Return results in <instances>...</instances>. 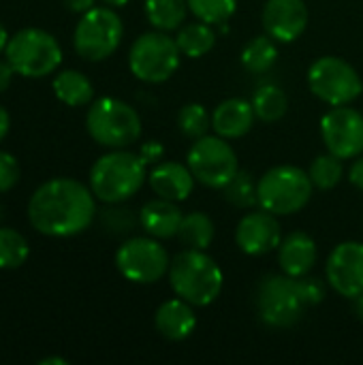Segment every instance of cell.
<instances>
[{
    "mask_svg": "<svg viewBox=\"0 0 363 365\" xmlns=\"http://www.w3.org/2000/svg\"><path fill=\"white\" fill-rule=\"evenodd\" d=\"M329 287L349 299L363 295V244L342 242L338 244L325 265Z\"/></svg>",
    "mask_w": 363,
    "mask_h": 365,
    "instance_id": "cell-14",
    "label": "cell"
},
{
    "mask_svg": "<svg viewBox=\"0 0 363 365\" xmlns=\"http://www.w3.org/2000/svg\"><path fill=\"white\" fill-rule=\"evenodd\" d=\"M6 62L21 77L41 79L51 75L62 62V47L53 34L41 28H24L9 38Z\"/></svg>",
    "mask_w": 363,
    "mask_h": 365,
    "instance_id": "cell-6",
    "label": "cell"
},
{
    "mask_svg": "<svg viewBox=\"0 0 363 365\" xmlns=\"http://www.w3.org/2000/svg\"><path fill=\"white\" fill-rule=\"evenodd\" d=\"M92 188L73 178H53L41 184L28 201V220L47 237H73L83 233L94 216Z\"/></svg>",
    "mask_w": 363,
    "mask_h": 365,
    "instance_id": "cell-1",
    "label": "cell"
},
{
    "mask_svg": "<svg viewBox=\"0 0 363 365\" xmlns=\"http://www.w3.org/2000/svg\"><path fill=\"white\" fill-rule=\"evenodd\" d=\"M53 94L60 103L68 105V107H83L94 98V86L92 81L79 73V71H60L53 77Z\"/></svg>",
    "mask_w": 363,
    "mask_h": 365,
    "instance_id": "cell-22",
    "label": "cell"
},
{
    "mask_svg": "<svg viewBox=\"0 0 363 365\" xmlns=\"http://www.w3.org/2000/svg\"><path fill=\"white\" fill-rule=\"evenodd\" d=\"M148 180V165L141 154L122 150H111L103 154L90 169V188L94 197L103 203H122L139 192Z\"/></svg>",
    "mask_w": 363,
    "mask_h": 365,
    "instance_id": "cell-2",
    "label": "cell"
},
{
    "mask_svg": "<svg viewBox=\"0 0 363 365\" xmlns=\"http://www.w3.org/2000/svg\"><path fill=\"white\" fill-rule=\"evenodd\" d=\"M9 128H11V115H9V111L0 105V141L6 137Z\"/></svg>",
    "mask_w": 363,
    "mask_h": 365,
    "instance_id": "cell-38",
    "label": "cell"
},
{
    "mask_svg": "<svg viewBox=\"0 0 363 365\" xmlns=\"http://www.w3.org/2000/svg\"><path fill=\"white\" fill-rule=\"evenodd\" d=\"M255 109L252 103L242 98H227L223 101L212 113V128L216 135L225 139H240L244 137L255 124Z\"/></svg>",
    "mask_w": 363,
    "mask_h": 365,
    "instance_id": "cell-21",
    "label": "cell"
},
{
    "mask_svg": "<svg viewBox=\"0 0 363 365\" xmlns=\"http://www.w3.org/2000/svg\"><path fill=\"white\" fill-rule=\"evenodd\" d=\"M105 4H109V6H124V4H128L131 0H103Z\"/></svg>",
    "mask_w": 363,
    "mask_h": 365,
    "instance_id": "cell-42",
    "label": "cell"
},
{
    "mask_svg": "<svg viewBox=\"0 0 363 365\" xmlns=\"http://www.w3.org/2000/svg\"><path fill=\"white\" fill-rule=\"evenodd\" d=\"M308 6L304 0H267L263 6V28L276 43H293L308 28Z\"/></svg>",
    "mask_w": 363,
    "mask_h": 365,
    "instance_id": "cell-16",
    "label": "cell"
},
{
    "mask_svg": "<svg viewBox=\"0 0 363 365\" xmlns=\"http://www.w3.org/2000/svg\"><path fill=\"white\" fill-rule=\"evenodd\" d=\"M30 257L26 237L9 227H0V269H17Z\"/></svg>",
    "mask_w": 363,
    "mask_h": 365,
    "instance_id": "cell-28",
    "label": "cell"
},
{
    "mask_svg": "<svg viewBox=\"0 0 363 365\" xmlns=\"http://www.w3.org/2000/svg\"><path fill=\"white\" fill-rule=\"evenodd\" d=\"M308 86L317 98L332 107L351 105L363 92L359 73L338 56H323L308 68Z\"/></svg>",
    "mask_w": 363,
    "mask_h": 365,
    "instance_id": "cell-10",
    "label": "cell"
},
{
    "mask_svg": "<svg viewBox=\"0 0 363 365\" xmlns=\"http://www.w3.org/2000/svg\"><path fill=\"white\" fill-rule=\"evenodd\" d=\"M62 2L73 13H86L94 6V0H62Z\"/></svg>",
    "mask_w": 363,
    "mask_h": 365,
    "instance_id": "cell-37",
    "label": "cell"
},
{
    "mask_svg": "<svg viewBox=\"0 0 363 365\" xmlns=\"http://www.w3.org/2000/svg\"><path fill=\"white\" fill-rule=\"evenodd\" d=\"M312 184L321 190H332L334 186L340 184L342 175H344V165H342V158H338L336 154L327 152V154H321L312 160L310 165V171H308Z\"/></svg>",
    "mask_w": 363,
    "mask_h": 365,
    "instance_id": "cell-29",
    "label": "cell"
},
{
    "mask_svg": "<svg viewBox=\"0 0 363 365\" xmlns=\"http://www.w3.org/2000/svg\"><path fill=\"white\" fill-rule=\"evenodd\" d=\"M312 180L308 171L293 165H278L265 171L257 182L259 205L274 216L302 212L312 197Z\"/></svg>",
    "mask_w": 363,
    "mask_h": 365,
    "instance_id": "cell-5",
    "label": "cell"
},
{
    "mask_svg": "<svg viewBox=\"0 0 363 365\" xmlns=\"http://www.w3.org/2000/svg\"><path fill=\"white\" fill-rule=\"evenodd\" d=\"M214 222L203 212H190L182 218L178 240L190 250H205L214 242Z\"/></svg>",
    "mask_w": 363,
    "mask_h": 365,
    "instance_id": "cell-24",
    "label": "cell"
},
{
    "mask_svg": "<svg viewBox=\"0 0 363 365\" xmlns=\"http://www.w3.org/2000/svg\"><path fill=\"white\" fill-rule=\"evenodd\" d=\"M349 180L355 188L363 190V156H357V160L349 169Z\"/></svg>",
    "mask_w": 363,
    "mask_h": 365,
    "instance_id": "cell-35",
    "label": "cell"
},
{
    "mask_svg": "<svg viewBox=\"0 0 363 365\" xmlns=\"http://www.w3.org/2000/svg\"><path fill=\"white\" fill-rule=\"evenodd\" d=\"M280 222L276 216L261 207V212H250L242 216L235 229V244L242 252L250 257H263L280 246Z\"/></svg>",
    "mask_w": 363,
    "mask_h": 365,
    "instance_id": "cell-15",
    "label": "cell"
},
{
    "mask_svg": "<svg viewBox=\"0 0 363 365\" xmlns=\"http://www.w3.org/2000/svg\"><path fill=\"white\" fill-rule=\"evenodd\" d=\"M186 165L195 180L208 188H225L240 171L235 150L220 135H203L195 139L186 154Z\"/></svg>",
    "mask_w": 363,
    "mask_h": 365,
    "instance_id": "cell-11",
    "label": "cell"
},
{
    "mask_svg": "<svg viewBox=\"0 0 363 365\" xmlns=\"http://www.w3.org/2000/svg\"><path fill=\"white\" fill-rule=\"evenodd\" d=\"M13 75H17V73L13 71V66H11L9 62H0V94L11 86Z\"/></svg>",
    "mask_w": 363,
    "mask_h": 365,
    "instance_id": "cell-36",
    "label": "cell"
},
{
    "mask_svg": "<svg viewBox=\"0 0 363 365\" xmlns=\"http://www.w3.org/2000/svg\"><path fill=\"white\" fill-rule=\"evenodd\" d=\"M148 182H150L152 190L156 192V197L180 203L190 197L197 180H195L193 171L188 169V165L163 160V163H156L154 169L148 173Z\"/></svg>",
    "mask_w": 363,
    "mask_h": 365,
    "instance_id": "cell-17",
    "label": "cell"
},
{
    "mask_svg": "<svg viewBox=\"0 0 363 365\" xmlns=\"http://www.w3.org/2000/svg\"><path fill=\"white\" fill-rule=\"evenodd\" d=\"M223 192H225V199L235 207H252L259 203L257 182H255L252 173H248V171H237L233 175V180L223 188Z\"/></svg>",
    "mask_w": 363,
    "mask_h": 365,
    "instance_id": "cell-30",
    "label": "cell"
},
{
    "mask_svg": "<svg viewBox=\"0 0 363 365\" xmlns=\"http://www.w3.org/2000/svg\"><path fill=\"white\" fill-rule=\"evenodd\" d=\"M68 361L66 359H62V357H45V359H41L39 365H66Z\"/></svg>",
    "mask_w": 363,
    "mask_h": 365,
    "instance_id": "cell-39",
    "label": "cell"
},
{
    "mask_svg": "<svg viewBox=\"0 0 363 365\" xmlns=\"http://www.w3.org/2000/svg\"><path fill=\"white\" fill-rule=\"evenodd\" d=\"M278 60V47L272 36H255L242 49V64L248 73H267Z\"/></svg>",
    "mask_w": 363,
    "mask_h": 365,
    "instance_id": "cell-26",
    "label": "cell"
},
{
    "mask_svg": "<svg viewBox=\"0 0 363 365\" xmlns=\"http://www.w3.org/2000/svg\"><path fill=\"white\" fill-rule=\"evenodd\" d=\"M178 126L184 137L199 139L208 135V128H212V118L201 103H188L178 113Z\"/></svg>",
    "mask_w": 363,
    "mask_h": 365,
    "instance_id": "cell-32",
    "label": "cell"
},
{
    "mask_svg": "<svg viewBox=\"0 0 363 365\" xmlns=\"http://www.w3.org/2000/svg\"><path fill=\"white\" fill-rule=\"evenodd\" d=\"M308 302L302 291L300 278L291 276H265L257 289V310L265 325L274 329H287L302 321Z\"/></svg>",
    "mask_w": 363,
    "mask_h": 365,
    "instance_id": "cell-7",
    "label": "cell"
},
{
    "mask_svg": "<svg viewBox=\"0 0 363 365\" xmlns=\"http://www.w3.org/2000/svg\"><path fill=\"white\" fill-rule=\"evenodd\" d=\"M317 259H319V250H317L315 240L308 233H302V231L289 233L278 246L280 269L291 278L308 276Z\"/></svg>",
    "mask_w": 363,
    "mask_h": 365,
    "instance_id": "cell-18",
    "label": "cell"
},
{
    "mask_svg": "<svg viewBox=\"0 0 363 365\" xmlns=\"http://www.w3.org/2000/svg\"><path fill=\"white\" fill-rule=\"evenodd\" d=\"M321 137L327 152L336 154L342 160L362 156L363 115L349 105L334 107L321 120Z\"/></svg>",
    "mask_w": 363,
    "mask_h": 365,
    "instance_id": "cell-13",
    "label": "cell"
},
{
    "mask_svg": "<svg viewBox=\"0 0 363 365\" xmlns=\"http://www.w3.org/2000/svg\"><path fill=\"white\" fill-rule=\"evenodd\" d=\"M175 43H178L182 56L201 58L208 51H212V47L216 45V32L212 30L210 24L197 19L193 24H184V26L178 28Z\"/></svg>",
    "mask_w": 363,
    "mask_h": 365,
    "instance_id": "cell-23",
    "label": "cell"
},
{
    "mask_svg": "<svg viewBox=\"0 0 363 365\" xmlns=\"http://www.w3.org/2000/svg\"><path fill=\"white\" fill-rule=\"evenodd\" d=\"M19 165L13 154L0 150V192L11 190L19 182Z\"/></svg>",
    "mask_w": 363,
    "mask_h": 365,
    "instance_id": "cell-33",
    "label": "cell"
},
{
    "mask_svg": "<svg viewBox=\"0 0 363 365\" xmlns=\"http://www.w3.org/2000/svg\"><path fill=\"white\" fill-rule=\"evenodd\" d=\"M171 257L152 235L131 237L116 252L118 272L133 284H154L169 274Z\"/></svg>",
    "mask_w": 363,
    "mask_h": 365,
    "instance_id": "cell-12",
    "label": "cell"
},
{
    "mask_svg": "<svg viewBox=\"0 0 363 365\" xmlns=\"http://www.w3.org/2000/svg\"><path fill=\"white\" fill-rule=\"evenodd\" d=\"M237 9V0H188V11L210 26L225 24Z\"/></svg>",
    "mask_w": 363,
    "mask_h": 365,
    "instance_id": "cell-31",
    "label": "cell"
},
{
    "mask_svg": "<svg viewBox=\"0 0 363 365\" xmlns=\"http://www.w3.org/2000/svg\"><path fill=\"white\" fill-rule=\"evenodd\" d=\"M122 36L124 26L120 15L109 6H92L81 13L73 32V45L83 60L101 62L120 47Z\"/></svg>",
    "mask_w": 363,
    "mask_h": 365,
    "instance_id": "cell-9",
    "label": "cell"
},
{
    "mask_svg": "<svg viewBox=\"0 0 363 365\" xmlns=\"http://www.w3.org/2000/svg\"><path fill=\"white\" fill-rule=\"evenodd\" d=\"M252 109H255V115L261 122H276V120H280L287 113L289 98H287L282 88H278L274 83H267V86H261L255 92Z\"/></svg>",
    "mask_w": 363,
    "mask_h": 365,
    "instance_id": "cell-27",
    "label": "cell"
},
{
    "mask_svg": "<svg viewBox=\"0 0 363 365\" xmlns=\"http://www.w3.org/2000/svg\"><path fill=\"white\" fill-rule=\"evenodd\" d=\"M169 284L173 293L188 304L203 308L218 299L223 293L225 276L218 263L205 250H190L175 255L169 265Z\"/></svg>",
    "mask_w": 363,
    "mask_h": 365,
    "instance_id": "cell-3",
    "label": "cell"
},
{
    "mask_svg": "<svg viewBox=\"0 0 363 365\" xmlns=\"http://www.w3.org/2000/svg\"><path fill=\"white\" fill-rule=\"evenodd\" d=\"M86 128L98 145L109 150H122L139 141L141 118L137 109L128 103L103 96L90 105L86 115Z\"/></svg>",
    "mask_w": 363,
    "mask_h": 365,
    "instance_id": "cell-4",
    "label": "cell"
},
{
    "mask_svg": "<svg viewBox=\"0 0 363 365\" xmlns=\"http://www.w3.org/2000/svg\"><path fill=\"white\" fill-rule=\"evenodd\" d=\"M355 314L359 317V321H363V295L355 299Z\"/></svg>",
    "mask_w": 363,
    "mask_h": 365,
    "instance_id": "cell-41",
    "label": "cell"
},
{
    "mask_svg": "<svg viewBox=\"0 0 363 365\" xmlns=\"http://www.w3.org/2000/svg\"><path fill=\"white\" fill-rule=\"evenodd\" d=\"M188 13V0H145L148 21L163 32L178 30Z\"/></svg>",
    "mask_w": 363,
    "mask_h": 365,
    "instance_id": "cell-25",
    "label": "cell"
},
{
    "mask_svg": "<svg viewBox=\"0 0 363 365\" xmlns=\"http://www.w3.org/2000/svg\"><path fill=\"white\" fill-rule=\"evenodd\" d=\"M182 51L167 32L154 30L135 38L128 51L131 73L145 83L167 81L180 66Z\"/></svg>",
    "mask_w": 363,
    "mask_h": 365,
    "instance_id": "cell-8",
    "label": "cell"
},
{
    "mask_svg": "<svg viewBox=\"0 0 363 365\" xmlns=\"http://www.w3.org/2000/svg\"><path fill=\"white\" fill-rule=\"evenodd\" d=\"M139 154H141V158L145 160V165H154V163H160V160H163L165 148H163L160 141H148V143L141 145Z\"/></svg>",
    "mask_w": 363,
    "mask_h": 365,
    "instance_id": "cell-34",
    "label": "cell"
},
{
    "mask_svg": "<svg viewBox=\"0 0 363 365\" xmlns=\"http://www.w3.org/2000/svg\"><path fill=\"white\" fill-rule=\"evenodd\" d=\"M6 45H9V32H6V28L0 24V51H4Z\"/></svg>",
    "mask_w": 363,
    "mask_h": 365,
    "instance_id": "cell-40",
    "label": "cell"
},
{
    "mask_svg": "<svg viewBox=\"0 0 363 365\" xmlns=\"http://www.w3.org/2000/svg\"><path fill=\"white\" fill-rule=\"evenodd\" d=\"M193 308L195 306L182 297L160 304L154 314L156 331L171 342H182V340L190 338L197 327V314Z\"/></svg>",
    "mask_w": 363,
    "mask_h": 365,
    "instance_id": "cell-19",
    "label": "cell"
},
{
    "mask_svg": "<svg viewBox=\"0 0 363 365\" xmlns=\"http://www.w3.org/2000/svg\"><path fill=\"white\" fill-rule=\"evenodd\" d=\"M182 210L178 207L175 201L156 197L152 201H148L141 212H139V225L141 229L156 237V240H171L178 235V229L182 225Z\"/></svg>",
    "mask_w": 363,
    "mask_h": 365,
    "instance_id": "cell-20",
    "label": "cell"
}]
</instances>
